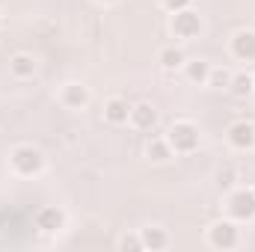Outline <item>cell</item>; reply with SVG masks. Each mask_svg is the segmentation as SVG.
Instances as JSON below:
<instances>
[{
  "instance_id": "1",
  "label": "cell",
  "mask_w": 255,
  "mask_h": 252,
  "mask_svg": "<svg viewBox=\"0 0 255 252\" xmlns=\"http://www.w3.org/2000/svg\"><path fill=\"white\" fill-rule=\"evenodd\" d=\"M166 142L172 145L175 154H193L199 148L202 136H199V127L193 125L190 119H178V122H172L169 130H166Z\"/></svg>"
},
{
  "instance_id": "2",
  "label": "cell",
  "mask_w": 255,
  "mask_h": 252,
  "mask_svg": "<svg viewBox=\"0 0 255 252\" xmlns=\"http://www.w3.org/2000/svg\"><path fill=\"white\" fill-rule=\"evenodd\" d=\"M9 163H12V169L18 175L33 178V175H39L45 169V154L36 145H15L12 154H9Z\"/></svg>"
},
{
  "instance_id": "3",
  "label": "cell",
  "mask_w": 255,
  "mask_h": 252,
  "mask_svg": "<svg viewBox=\"0 0 255 252\" xmlns=\"http://www.w3.org/2000/svg\"><path fill=\"white\" fill-rule=\"evenodd\" d=\"M169 30H172L175 39L190 42V39H199V36H202L205 21H202V15H199L196 9L187 6V9H181V12H172V18H169Z\"/></svg>"
},
{
  "instance_id": "4",
  "label": "cell",
  "mask_w": 255,
  "mask_h": 252,
  "mask_svg": "<svg viewBox=\"0 0 255 252\" xmlns=\"http://www.w3.org/2000/svg\"><path fill=\"white\" fill-rule=\"evenodd\" d=\"M226 208H229V217L238 220V223L253 220L255 217V193L253 190H235V193L229 196Z\"/></svg>"
},
{
  "instance_id": "5",
  "label": "cell",
  "mask_w": 255,
  "mask_h": 252,
  "mask_svg": "<svg viewBox=\"0 0 255 252\" xmlns=\"http://www.w3.org/2000/svg\"><path fill=\"white\" fill-rule=\"evenodd\" d=\"M238 226L235 223H229V220H220V223H214L211 229H208V244L214 247V250H235L238 247Z\"/></svg>"
},
{
  "instance_id": "6",
  "label": "cell",
  "mask_w": 255,
  "mask_h": 252,
  "mask_svg": "<svg viewBox=\"0 0 255 252\" xmlns=\"http://www.w3.org/2000/svg\"><path fill=\"white\" fill-rule=\"evenodd\" d=\"M229 51H232L235 60L253 63L255 60V30H238V33L229 39Z\"/></svg>"
},
{
  "instance_id": "7",
  "label": "cell",
  "mask_w": 255,
  "mask_h": 252,
  "mask_svg": "<svg viewBox=\"0 0 255 252\" xmlns=\"http://www.w3.org/2000/svg\"><path fill=\"white\" fill-rule=\"evenodd\" d=\"M229 145L238 148V151H250L255 148V122H235L226 133Z\"/></svg>"
},
{
  "instance_id": "8",
  "label": "cell",
  "mask_w": 255,
  "mask_h": 252,
  "mask_svg": "<svg viewBox=\"0 0 255 252\" xmlns=\"http://www.w3.org/2000/svg\"><path fill=\"white\" fill-rule=\"evenodd\" d=\"M63 226H65V211L63 208H57V205H45V208L36 211V229H39V232L54 235V232H60Z\"/></svg>"
},
{
  "instance_id": "9",
  "label": "cell",
  "mask_w": 255,
  "mask_h": 252,
  "mask_svg": "<svg viewBox=\"0 0 255 252\" xmlns=\"http://www.w3.org/2000/svg\"><path fill=\"white\" fill-rule=\"evenodd\" d=\"M89 89L83 86V83H63V89H60V104H63L65 110H83L86 104H89Z\"/></svg>"
},
{
  "instance_id": "10",
  "label": "cell",
  "mask_w": 255,
  "mask_h": 252,
  "mask_svg": "<svg viewBox=\"0 0 255 252\" xmlns=\"http://www.w3.org/2000/svg\"><path fill=\"white\" fill-rule=\"evenodd\" d=\"M128 122L136 127V130H151V127L157 125V110H154L151 104H145V101H142V104H133Z\"/></svg>"
},
{
  "instance_id": "11",
  "label": "cell",
  "mask_w": 255,
  "mask_h": 252,
  "mask_svg": "<svg viewBox=\"0 0 255 252\" xmlns=\"http://www.w3.org/2000/svg\"><path fill=\"white\" fill-rule=\"evenodd\" d=\"M104 119H107L110 125H128V119H130V104H128L125 98H107V101H104Z\"/></svg>"
},
{
  "instance_id": "12",
  "label": "cell",
  "mask_w": 255,
  "mask_h": 252,
  "mask_svg": "<svg viewBox=\"0 0 255 252\" xmlns=\"http://www.w3.org/2000/svg\"><path fill=\"white\" fill-rule=\"evenodd\" d=\"M9 71H12L18 80H27V77H33V74L39 71V63H36L33 54H15V57L9 60Z\"/></svg>"
},
{
  "instance_id": "13",
  "label": "cell",
  "mask_w": 255,
  "mask_h": 252,
  "mask_svg": "<svg viewBox=\"0 0 255 252\" xmlns=\"http://www.w3.org/2000/svg\"><path fill=\"white\" fill-rule=\"evenodd\" d=\"M229 92H232L235 98H250L255 92V74L253 71H238V74H232Z\"/></svg>"
},
{
  "instance_id": "14",
  "label": "cell",
  "mask_w": 255,
  "mask_h": 252,
  "mask_svg": "<svg viewBox=\"0 0 255 252\" xmlns=\"http://www.w3.org/2000/svg\"><path fill=\"white\" fill-rule=\"evenodd\" d=\"M157 63H160V68H163V71H178V68H184L187 57H184V51H181V48L169 45V48H163V51H160Z\"/></svg>"
},
{
  "instance_id": "15",
  "label": "cell",
  "mask_w": 255,
  "mask_h": 252,
  "mask_svg": "<svg viewBox=\"0 0 255 252\" xmlns=\"http://www.w3.org/2000/svg\"><path fill=\"white\" fill-rule=\"evenodd\" d=\"M184 74L190 83H199V86H208V77H211V63L205 60H187L184 63Z\"/></svg>"
},
{
  "instance_id": "16",
  "label": "cell",
  "mask_w": 255,
  "mask_h": 252,
  "mask_svg": "<svg viewBox=\"0 0 255 252\" xmlns=\"http://www.w3.org/2000/svg\"><path fill=\"white\" fill-rule=\"evenodd\" d=\"M145 154H148V160H151V163H166L175 151H172V145L166 142V136H154V139L148 142Z\"/></svg>"
},
{
  "instance_id": "17",
  "label": "cell",
  "mask_w": 255,
  "mask_h": 252,
  "mask_svg": "<svg viewBox=\"0 0 255 252\" xmlns=\"http://www.w3.org/2000/svg\"><path fill=\"white\" fill-rule=\"evenodd\" d=\"M142 250H166V244H169V235L163 232V229H157V226H148V229H142Z\"/></svg>"
},
{
  "instance_id": "18",
  "label": "cell",
  "mask_w": 255,
  "mask_h": 252,
  "mask_svg": "<svg viewBox=\"0 0 255 252\" xmlns=\"http://www.w3.org/2000/svg\"><path fill=\"white\" fill-rule=\"evenodd\" d=\"M229 80H232V71L226 68H211V77H208V86H217V89H229Z\"/></svg>"
},
{
  "instance_id": "19",
  "label": "cell",
  "mask_w": 255,
  "mask_h": 252,
  "mask_svg": "<svg viewBox=\"0 0 255 252\" xmlns=\"http://www.w3.org/2000/svg\"><path fill=\"white\" fill-rule=\"evenodd\" d=\"M119 247H122V250H142V238H136V235H125V238H122V241H119Z\"/></svg>"
},
{
  "instance_id": "20",
  "label": "cell",
  "mask_w": 255,
  "mask_h": 252,
  "mask_svg": "<svg viewBox=\"0 0 255 252\" xmlns=\"http://www.w3.org/2000/svg\"><path fill=\"white\" fill-rule=\"evenodd\" d=\"M163 3V9L172 15V12H181V9H187L190 6V0H160Z\"/></svg>"
},
{
  "instance_id": "21",
  "label": "cell",
  "mask_w": 255,
  "mask_h": 252,
  "mask_svg": "<svg viewBox=\"0 0 255 252\" xmlns=\"http://www.w3.org/2000/svg\"><path fill=\"white\" fill-rule=\"evenodd\" d=\"M95 3H101V6H110V3H116V0H95Z\"/></svg>"
},
{
  "instance_id": "22",
  "label": "cell",
  "mask_w": 255,
  "mask_h": 252,
  "mask_svg": "<svg viewBox=\"0 0 255 252\" xmlns=\"http://www.w3.org/2000/svg\"><path fill=\"white\" fill-rule=\"evenodd\" d=\"M253 223H255V217H253Z\"/></svg>"
},
{
  "instance_id": "23",
  "label": "cell",
  "mask_w": 255,
  "mask_h": 252,
  "mask_svg": "<svg viewBox=\"0 0 255 252\" xmlns=\"http://www.w3.org/2000/svg\"><path fill=\"white\" fill-rule=\"evenodd\" d=\"M253 98H255V92H253Z\"/></svg>"
},
{
  "instance_id": "24",
  "label": "cell",
  "mask_w": 255,
  "mask_h": 252,
  "mask_svg": "<svg viewBox=\"0 0 255 252\" xmlns=\"http://www.w3.org/2000/svg\"><path fill=\"white\" fill-rule=\"evenodd\" d=\"M253 193H255V190H253Z\"/></svg>"
}]
</instances>
